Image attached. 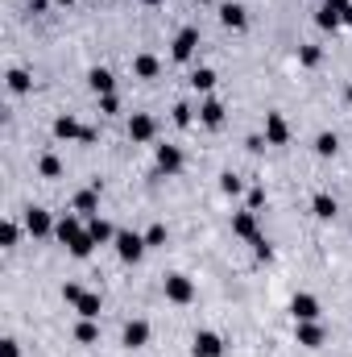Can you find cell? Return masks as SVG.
<instances>
[{"label":"cell","instance_id":"obj_16","mask_svg":"<svg viewBox=\"0 0 352 357\" xmlns=\"http://www.w3.org/2000/svg\"><path fill=\"white\" fill-rule=\"evenodd\" d=\"M336 212H340V204H336L332 191H315L311 195V216L315 220H336Z\"/></svg>","mask_w":352,"mask_h":357},{"label":"cell","instance_id":"obj_47","mask_svg":"<svg viewBox=\"0 0 352 357\" xmlns=\"http://www.w3.org/2000/svg\"><path fill=\"white\" fill-rule=\"evenodd\" d=\"M95 4H99V0H95Z\"/></svg>","mask_w":352,"mask_h":357},{"label":"cell","instance_id":"obj_3","mask_svg":"<svg viewBox=\"0 0 352 357\" xmlns=\"http://www.w3.org/2000/svg\"><path fill=\"white\" fill-rule=\"evenodd\" d=\"M290 316H294V324L323 320V303H319V295H311V291H294V299H290Z\"/></svg>","mask_w":352,"mask_h":357},{"label":"cell","instance_id":"obj_45","mask_svg":"<svg viewBox=\"0 0 352 357\" xmlns=\"http://www.w3.org/2000/svg\"><path fill=\"white\" fill-rule=\"evenodd\" d=\"M195 4H211V0H195Z\"/></svg>","mask_w":352,"mask_h":357},{"label":"cell","instance_id":"obj_27","mask_svg":"<svg viewBox=\"0 0 352 357\" xmlns=\"http://www.w3.org/2000/svg\"><path fill=\"white\" fill-rule=\"evenodd\" d=\"M17 241H21V225L13 216H4V225H0V250H17Z\"/></svg>","mask_w":352,"mask_h":357},{"label":"cell","instance_id":"obj_31","mask_svg":"<svg viewBox=\"0 0 352 357\" xmlns=\"http://www.w3.org/2000/svg\"><path fill=\"white\" fill-rule=\"evenodd\" d=\"M220 191H224L228 199H237V195L245 191V178H241V175H232V171H224V175H220Z\"/></svg>","mask_w":352,"mask_h":357},{"label":"cell","instance_id":"obj_29","mask_svg":"<svg viewBox=\"0 0 352 357\" xmlns=\"http://www.w3.org/2000/svg\"><path fill=\"white\" fill-rule=\"evenodd\" d=\"M75 341L79 345H99V324L95 320H79L75 324Z\"/></svg>","mask_w":352,"mask_h":357},{"label":"cell","instance_id":"obj_1","mask_svg":"<svg viewBox=\"0 0 352 357\" xmlns=\"http://www.w3.org/2000/svg\"><path fill=\"white\" fill-rule=\"evenodd\" d=\"M162 295H166V303H175V307H191V303L199 299V287H195V278H191V274L175 270V274H166V278H162Z\"/></svg>","mask_w":352,"mask_h":357},{"label":"cell","instance_id":"obj_22","mask_svg":"<svg viewBox=\"0 0 352 357\" xmlns=\"http://www.w3.org/2000/svg\"><path fill=\"white\" fill-rule=\"evenodd\" d=\"M75 312H79V320H99V312H104L99 291H83V299L75 303Z\"/></svg>","mask_w":352,"mask_h":357},{"label":"cell","instance_id":"obj_12","mask_svg":"<svg viewBox=\"0 0 352 357\" xmlns=\"http://www.w3.org/2000/svg\"><path fill=\"white\" fill-rule=\"evenodd\" d=\"M224 121H228V108H224V100H216V96H203V104H199V125H203V129H224Z\"/></svg>","mask_w":352,"mask_h":357},{"label":"cell","instance_id":"obj_17","mask_svg":"<svg viewBox=\"0 0 352 357\" xmlns=\"http://www.w3.org/2000/svg\"><path fill=\"white\" fill-rule=\"evenodd\" d=\"M71 212H79V216H95V212H99V187H83V191L71 199Z\"/></svg>","mask_w":352,"mask_h":357},{"label":"cell","instance_id":"obj_40","mask_svg":"<svg viewBox=\"0 0 352 357\" xmlns=\"http://www.w3.org/2000/svg\"><path fill=\"white\" fill-rule=\"evenodd\" d=\"M46 8H50V0H29V4H25V13H33V17H42Z\"/></svg>","mask_w":352,"mask_h":357},{"label":"cell","instance_id":"obj_36","mask_svg":"<svg viewBox=\"0 0 352 357\" xmlns=\"http://www.w3.org/2000/svg\"><path fill=\"white\" fill-rule=\"evenodd\" d=\"M249 212H262L265 208V187H249V204H245Z\"/></svg>","mask_w":352,"mask_h":357},{"label":"cell","instance_id":"obj_9","mask_svg":"<svg viewBox=\"0 0 352 357\" xmlns=\"http://www.w3.org/2000/svg\"><path fill=\"white\" fill-rule=\"evenodd\" d=\"M191 357H224V337L211 328H199L191 337Z\"/></svg>","mask_w":352,"mask_h":357},{"label":"cell","instance_id":"obj_24","mask_svg":"<svg viewBox=\"0 0 352 357\" xmlns=\"http://www.w3.org/2000/svg\"><path fill=\"white\" fill-rule=\"evenodd\" d=\"M216 79H220V75H216V71H211V67H195V71H191V79H186V84H191V88H195V91H203V96H207V91L216 88Z\"/></svg>","mask_w":352,"mask_h":357},{"label":"cell","instance_id":"obj_41","mask_svg":"<svg viewBox=\"0 0 352 357\" xmlns=\"http://www.w3.org/2000/svg\"><path fill=\"white\" fill-rule=\"evenodd\" d=\"M95 142H99V129H83V137H79V146H95Z\"/></svg>","mask_w":352,"mask_h":357},{"label":"cell","instance_id":"obj_35","mask_svg":"<svg viewBox=\"0 0 352 357\" xmlns=\"http://www.w3.org/2000/svg\"><path fill=\"white\" fill-rule=\"evenodd\" d=\"M79 299H83V287H79V282H63V303H71V307H75Z\"/></svg>","mask_w":352,"mask_h":357},{"label":"cell","instance_id":"obj_32","mask_svg":"<svg viewBox=\"0 0 352 357\" xmlns=\"http://www.w3.org/2000/svg\"><path fill=\"white\" fill-rule=\"evenodd\" d=\"M315 25H319L323 33H336V29H344V21H340L336 13H328L323 4H319V13H315Z\"/></svg>","mask_w":352,"mask_h":357},{"label":"cell","instance_id":"obj_26","mask_svg":"<svg viewBox=\"0 0 352 357\" xmlns=\"http://www.w3.org/2000/svg\"><path fill=\"white\" fill-rule=\"evenodd\" d=\"M319 63H323V46H315V42H303V46H298V67L315 71Z\"/></svg>","mask_w":352,"mask_h":357},{"label":"cell","instance_id":"obj_30","mask_svg":"<svg viewBox=\"0 0 352 357\" xmlns=\"http://www.w3.org/2000/svg\"><path fill=\"white\" fill-rule=\"evenodd\" d=\"M170 121H175L178 129H191V125H195V108H191V104H182V100H178L175 108H170Z\"/></svg>","mask_w":352,"mask_h":357},{"label":"cell","instance_id":"obj_13","mask_svg":"<svg viewBox=\"0 0 352 357\" xmlns=\"http://www.w3.org/2000/svg\"><path fill=\"white\" fill-rule=\"evenodd\" d=\"M294 341H298L303 349H323V345H328V328H323L319 320H311V324H294Z\"/></svg>","mask_w":352,"mask_h":357},{"label":"cell","instance_id":"obj_10","mask_svg":"<svg viewBox=\"0 0 352 357\" xmlns=\"http://www.w3.org/2000/svg\"><path fill=\"white\" fill-rule=\"evenodd\" d=\"M83 129H88V125H83L79 116H71V112H58V116H54V125H50L54 142H67V146H71V142H79V137H83Z\"/></svg>","mask_w":352,"mask_h":357},{"label":"cell","instance_id":"obj_11","mask_svg":"<svg viewBox=\"0 0 352 357\" xmlns=\"http://www.w3.org/2000/svg\"><path fill=\"white\" fill-rule=\"evenodd\" d=\"M150 337H154L150 320H125V328H120V345H125V349H145Z\"/></svg>","mask_w":352,"mask_h":357},{"label":"cell","instance_id":"obj_5","mask_svg":"<svg viewBox=\"0 0 352 357\" xmlns=\"http://www.w3.org/2000/svg\"><path fill=\"white\" fill-rule=\"evenodd\" d=\"M54 225H58V220H50V212H46L42 204H29V208H25V233H29L33 241L54 237Z\"/></svg>","mask_w":352,"mask_h":357},{"label":"cell","instance_id":"obj_20","mask_svg":"<svg viewBox=\"0 0 352 357\" xmlns=\"http://www.w3.org/2000/svg\"><path fill=\"white\" fill-rule=\"evenodd\" d=\"M4 84H8L13 96H25V91L33 88V75H29L25 67H8V71H4Z\"/></svg>","mask_w":352,"mask_h":357},{"label":"cell","instance_id":"obj_18","mask_svg":"<svg viewBox=\"0 0 352 357\" xmlns=\"http://www.w3.org/2000/svg\"><path fill=\"white\" fill-rule=\"evenodd\" d=\"M88 88L95 96H108V91H116V75L108 71V67H91L88 71Z\"/></svg>","mask_w":352,"mask_h":357},{"label":"cell","instance_id":"obj_37","mask_svg":"<svg viewBox=\"0 0 352 357\" xmlns=\"http://www.w3.org/2000/svg\"><path fill=\"white\" fill-rule=\"evenodd\" d=\"M323 8H328V13H336V17H344V13L352 8V0H323Z\"/></svg>","mask_w":352,"mask_h":357},{"label":"cell","instance_id":"obj_4","mask_svg":"<svg viewBox=\"0 0 352 357\" xmlns=\"http://www.w3.org/2000/svg\"><path fill=\"white\" fill-rule=\"evenodd\" d=\"M154 162H158V175L175 178V175H182V167H186V154H182V146L162 142V146H154Z\"/></svg>","mask_w":352,"mask_h":357},{"label":"cell","instance_id":"obj_33","mask_svg":"<svg viewBox=\"0 0 352 357\" xmlns=\"http://www.w3.org/2000/svg\"><path fill=\"white\" fill-rule=\"evenodd\" d=\"M95 108H99V116H120V96H116V91L95 96Z\"/></svg>","mask_w":352,"mask_h":357},{"label":"cell","instance_id":"obj_19","mask_svg":"<svg viewBox=\"0 0 352 357\" xmlns=\"http://www.w3.org/2000/svg\"><path fill=\"white\" fill-rule=\"evenodd\" d=\"M88 233H91L95 245H112V241H116V229H112L104 216H88Z\"/></svg>","mask_w":352,"mask_h":357},{"label":"cell","instance_id":"obj_7","mask_svg":"<svg viewBox=\"0 0 352 357\" xmlns=\"http://www.w3.org/2000/svg\"><path fill=\"white\" fill-rule=\"evenodd\" d=\"M262 137H265V146H286V142H290V121H286L278 108H269V112H265Z\"/></svg>","mask_w":352,"mask_h":357},{"label":"cell","instance_id":"obj_44","mask_svg":"<svg viewBox=\"0 0 352 357\" xmlns=\"http://www.w3.org/2000/svg\"><path fill=\"white\" fill-rule=\"evenodd\" d=\"M54 4H63V8H71V4H75V0H54Z\"/></svg>","mask_w":352,"mask_h":357},{"label":"cell","instance_id":"obj_28","mask_svg":"<svg viewBox=\"0 0 352 357\" xmlns=\"http://www.w3.org/2000/svg\"><path fill=\"white\" fill-rule=\"evenodd\" d=\"M166 241H170V229H166L162 220H154V225L145 229V245H150V250H166Z\"/></svg>","mask_w":352,"mask_h":357},{"label":"cell","instance_id":"obj_42","mask_svg":"<svg viewBox=\"0 0 352 357\" xmlns=\"http://www.w3.org/2000/svg\"><path fill=\"white\" fill-rule=\"evenodd\" d=\"M340 21H344V25H349V29H352V8H349V13H344V17H340Z\"/></svg>","mask_w":352,"mask_h":357},{"label":"cell","instance_id":"obj_2","mask_svg":"<svg viewBox=\"0 0 352 357\" xmlns=\"http://www.w3.org/2000/svg\"><path fill=\"white\" fill-rule=\"evenodd\" d=\"M112 245H116V258H120L125 266H137V262L145 258V250H150V245H145V233H133V229H120Z\"/></svg>","mask_w":352,"mask_h":357},{"label":"cell","instance_id":"obj_21","mask_svg":"<svg viewBox=\"0 0 352 357\" xmlns=\"http://www.w3.org/2000/svg\"><path fill=\"white\" fill-rule=\"evenodd\" d=\"M133 75L137 79H158L162 75V63L154 54H133Z\"/></svg>","mask_w":352,"mask_h":357},{"label":"cell","instance_id":"obj_34","mask_svg":"<svg viewBox=\"0 0 352 357\" xmlns=\"http://www.w3.org/2000/svg\"><path fill=\"white\" fill-rule=\"evenodd\" d=\"M249 245H253V258H257V262H269V258H273V245H269V237H253V241H249Z\"/></svg>","mask_w":352,"mask_h":357},{"label":"cell","instance_id":"obj_14","mask_svg":"<svg viewBox=\"0 0 352 357\" xmlns=\"http://www.w3.org/2000/svg\"><path fill=\"white\" fill-rule=\"evenodd\" d=\"M220 25H224V29H237V33H241V29L249 25V8H245L241 0H224V4H220Z\"/></svg>","mask_w":352,"mask_h":357},{"label":"cell","instance_id":"obj_46","mask_svg":"<svg viewBox=\"0 0 352 357\" xmlns=\"http://www.w3.org/2000/svg\"><path fill=\"white\" fill-rule=\"evenodd\" d=\"M349 100H352V84H349Z\"/></svg>","mask_w":352,"mask_h":357},{"label":"cell","instance_id":"obj_8","mask_svg":"<svg viewBox=\"0 0 352 357\" xmlns=\"http://www.w3.org/2000/svg\"><path fill=\"white\" fill-rule=\"evenodd\" d=\"M125 133H129V142H133V146H145V142H154V137H158V121H154L150 112H133Z\"/></svg>","mask_w":352,"mask_h":357},{"label":"cell","instance_id":"obj_38","mask_svg":"<svg viewBox=\"0 0 352 357\" xmlns=\"http://www.w3.org/2000/svg\"><path fill=\"white\" fill-rule=\"evenodd\" d=\"M245 150H249V154H262V150H265V137H262V133H249V137H245Z\"/></svg>","mask_w":352,"mask_h":357},{"label":"cell","instance_id":"obj_39","mask_svg":"<svg viewBox=\"0 0 352 357\" xmlns=\"http://www.w3.org/2000/svg\"><path fill=\"white\" fill-rule=\"evenodd\" d=\"M0 357H21V345H17L13 337H4V341H0Z\"/></svg>","mask_w":352,"mask_h":357},{"label":"cell","instance_id":"obj_43","mask_svg":"<svg viewBox=\"0 0 352 357\" xmlns=\"http://www.w3.org/2000/svg\"><path fill=\"white\" fill-rule=\"evenodd\" d=\"M141 4H150V8H158V4H162V0H141Z\"/></svg>","mask_w":352,"mask_h":357},{"label":"cell","instance_id":"obj_15","mask_svg":"<svg viewBox=\"0 0 352 357\" xmlns=\"http://www.w3.org/2000/svg\"><path fill=\"white\" fill-rule=\"evenodd\" d=\"M232 237H241V241H253V237H262V225H257V212H249V208H241V212H232Z\"/></svg>","mask_w":352,"mask_h":357},{"label":"cell","instance_id":"obj_25","mask_svg":"<svg viewBox=\"0 0 352 357\" xmlns=\"http://www.w3.org/2000/svg\"><path fill=\"white\" fill-rule=\"evenodd\" d=\"M63 171H67V167H63V158H58V154H42V158H38V175H42V178H50V183H54V178H63Z\"/></svg>","mask_w":352,"mask_h":357},{"label":"cell","instance_id":"obj_23","mask_svg":"<svg viewBox=\"0 0 352 357\" xmlns=\"http://www.w3.org/2000/svg\"><path fill=\"white\" fill-rule=\"evenodd\" d=\"M319 158H336V150H340V137L332 133V129H323V133H315V146H311Z\"/></svg>","mask_w":352,"mask_h":357},{"label":"cell","instance_id":"obj_6","mask_svg":"<svg viewBox=\"0 0 352 357\" xmlns=\"http://www.w3.org/2000/svg\"><path fill=\"white\" fill-rule=\"evenodd\" d=\"M195 50H199V25H182L175 33V42H170V59L175 63H191Z\"/></svg>","mask_w":352,"mask_h":357}]
</instances>
